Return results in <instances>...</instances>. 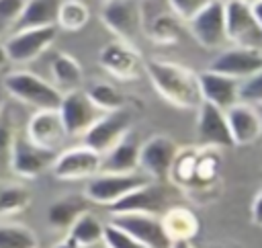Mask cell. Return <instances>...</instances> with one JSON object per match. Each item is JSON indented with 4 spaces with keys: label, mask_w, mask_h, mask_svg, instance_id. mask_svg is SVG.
Returning a JSON list of instances; mask_svg holds the SVG:
<instances>
[{
    "label": "cell",
    "mask_w": 262,
    "mask_h": 248,
    "mask_svg": "<svg viewBox=\"0 0 262 248\" xmlns=\"http://www.w3.org/2000/svg\"><path fill=\"white\" fill-rule=\"evenodd\" d=\"M151 178L147 174H143L141 170L137 172H98L94 174L86 189H84V197L90 203L96 205H113L119 199H123L127 193H131L133 189L147 184Z\"/></svg>",
    "instance_id": "3"
},
{
    "label": "cell",
    "mask_w": 262,
    "mask_h": 248,
    "mask_svg": "<svg viewBox=\"0 0 262 248\" xmlns=\"http://www.w3.org/2000/svg\"><path fill=\"white\" fill-rule=\"evenodd\" d=\"M215 248H227V246H215Z\"/></svg>",
    "instance_id": "46"
},
{
    "label": "cell",
    "mask_w": 262,
    "mask_h": 248,
    "mask_svg": "<svg viewBox=\"0 0 262 248\" xmlns=\"http://www.w3.org/2000/svg\"><path fill=\"white\" fill-rule=\"evenodd\" d=\"M98 66L108 72L113 78L129 82L137 80L143 74V59L135 45H129L125 41H108L98 51Z\"/></svg>",
    "instance_id": "9"
},
{
    "label": "cell",
    "mask_w": 262,
    "mask_h": 248,
    "mask_svg": "<svg viewBox=\"0 0 262 248\" xmlns=\"http://www.w3.org/2000/svg\"><path fill=\"white\" fill-rule=\"evenodd\" d=\"M88 199L84 195H66L55 199L49 207H47V223L51 230L57 232H68L72 228V223L84 213L88 211Z\"/></svg>",
    "instance_id": "24"
},
{
    "label": "cell",
    "mask_w": 262,
    "mask_h": 248,
    "mask_svg": "<svg viewBox=\"0 0 262 248\" xmlns=\"http://www.w3.org/2000/svg\"><path fill=\"white\" fill-rule=\"evenodd\" d=\"M221 154L215 148L199 146L196 150V164H194V182L188 191V195L196 201H211L215 199L213 189H219L221 178Z\"/></svg>",
    "instance_id": "18"
},
{
    "label": "cell",
    "mask_w": 262,
    "mask_h": 248,
    "mask_svg": "<svg viewBox=\"0 0 262 248\" xmlns=\"http://www.w3.org/2000/svg\"><path fill=\"white\" fill-rule=\"evenodd\" d=\"M14 125L10 119V113L6 111V107L0 111V160L8 158L12 141H14Z\"/></svg>",
    "instance_id": "38"
},
{
    "label": "cell",
    "mask_w": 262,
    "mask_h": 248,
    "mask_svg": "<svg viewBox=\"0 0 262 248\" xmlns=\"http://www.w3.org/2000/svg\"><path fill=\"white\" fill-rule=\"evenodd\" d=\"M4 92L14 96L16 100L35 107L37 111L41 109H57L61 102V92L41 76L27 72V70H14L4 78L2 84Z\"/></svg>",
    "instance_id": "2"
},
{
    "label": "cell",
    "mask_w": 262,
    "mask_h": 248,
    "mask_svg": "<svg viewBox=\"0 0 262 248\" xmlns=\"http://www.w3.org/2000/svg\"><path fill=\"white\" fill-rule=\"evenodd\" d=\"M139 137L129 131L117 146L102 154L100 172H137L139 170Z\"/></svg>",
    "instance_id": "22"
},
{
    "label": "cell",
    "mask_w": 262,
    "mask_h": 248,
    "mask_svg": "<svg viewBox=\"0 0 262 248\" xmlns=\"http://www.w3.org/2000/svg\"><path fill=\"white\" fill-rule=\"evenodd\" d=\"M225 35L227 41L239 47L262 49V29L248 0H225Z\"/></svg>",
    "instance_id": "5"
},
{
    "label": "cell",
    "mask_w": 262,
    "mask_h": 248,
    "mask_svg": "<svg viewBox=\"0 0 262 248\" xmlns=\"http://www.w3.org/2000/svg\"><path fill=\"white\" fill-rule=\"evenodd\" d=\"M4 109V88L0 86V111Z\"/></svg>",
    "instance_id": "44"
},
{
    "label": "cell",
    "mask_w": 262,
    "mask_h": 248,
    "mask_svg": "<svg viewBox=\"0 0 262 248\" xmlns=\"http://www.w3.org/2000/svg\"><path fill=\"white\" fill-rule=\"evenodd\" d=\"M196 150L199 146H186V148H180L170 170H168V180L182 189L184 193L190 191L192 182H194V164H196Z\"/></svg>",
    "instance_id": "28"
},
{
    "label": "cell",
    "mask_w": 262,
    "mask_h": 248,
    "mask_svg": "<svg viewBox=\"0 0 262 248\" xmlns=\"http://www.w3.org/2000/svg\"><path fill=\"white\" fill-rule=\"evenodd\" d=\"M90 20V8L86 6V2L82 0H61L59 8H57V18H55V27L76 33L82 31Z\"/></svg>",
    "instance_id": "30"
},
{
    "label": "cell",
    "mask_w": 262,
    "mask_h": 248,
    "mask_svg": "<svg viewBox=\"0 0 262 248\" xmlns=\"http://www.w3.org/2000/svg\"><path fill=\"white\" fill-rule=\"evenodd\" d=\"M162 228L168 236L170 242H178V240H194V236L201 232V221L199 215L184 205H174L168 207L162 215Z\"/></svg>",
    "instance_id": "23"
},
{
    "label": "cell",
    "mask_w": 262,
    "mask_h": 248,
    "mask_svg": "<svg viewBox=\"0 0 262 248\" xmlns=\"http://www.w3.org/2000/svg\"><path fill=\"white\" fill-rule=\"evenodd\" d=\"M49 68H51V76H53V86L61 94L70 92V90H78L84 82V70H82L80 61L66 51L55 53Z\"/></svg>",
    "instance_id": "25"
},
{
    "label": "cell",
    "mask_w": 262,
    "mask_h": 248,
    "mask_svg": "<svg viewBox=\"0 0 262 248\" xmlns=\"http://www.w3.org/2000/svg\"><path fill=\"white\" fill-rule=\"evenodd\" d=\"M102 232H104V223L94 213L84 211L68 230V238L82 248H92L102 242Z\"/></svg>",
    "instance_id": "29"
},
{
    "label": "cell",
    "mask_w": 262,
    "mask_h": 248,
    "mask_svg": "<svg viewBox=\"0 0 262 248\" xmlns=\"http://www.w3.org/2000/svg\"><path fill=\"white\" fill-rule=\"evenodd\" d=\"M39 240L33 230L20 223H0V248H37Z\"/></svg>",
    "instance_id": "32"
},
{
    "label": "cell",
    "mask_w": 262,
    "mask_h": 248,
    "mask_svg": "<svg viewBox=\"0 0 262 248\" xmlns=\"http://www.w3.org/2000/svg\"><path fill=\"white\" fill-rule=\"evenodd\" d=\"M209 70L225 74V76L242 82V80L262 72V49L231 45L227 49H221L211 59Z\"/></svg>",
    "instance_id": "14"
},
{
    "label": "cell",
    "mask_w": 262,
    "mask_h": 248,
    "mask_svg": "<svg viewBox=\"0 0 262 248\" xmlns=\"http://www.w3.org/2000/svg\"><path fill=\"white\" fill-rule=\"evenodd\" d=\"M102 244L108 248H147L143 246L139 240H135L133 236H129L127 232H123L121 228H117L115 223H104V232H102Z\"/></svg>",
    "instance_id": "34"
},
{
    "label": "cell",
    "mask_w": 262,
    "mask_h": 248,
    "mask_svg": "<svg viewBox=\"0 0 262 248\" xmlns=\"http://www.w3.org/2000/svg\"><path fill=\"white\" fill-rule=\"evenodd\" d=\"M61 0H25L23 12L14 25V29H31V27H49L55 25L57 8Z\"/></svg>",
    "instance_id": "27"
},
{
    "label": "cell",
    "mask_w": 262,
    "mask_h": 248,
    "mask_svg": "<svg viewBox=\"0 0 262 248\" xmlns=\"http://www.w3.org/2000/svg\"><path fill=\"white\" fill-rule=\"evenodd\" d=\"M25 0H0V35L16 25L23 12Z\"/></svg>",
    "instance_id": "36"
},
{
    "label": "cell",
    "mask_w": 262,
    "mask_h": 248,
    "mask_svg": "<svg viewBox=\"0 0 262 248\" xmlns=\"http://www.w3.org/2000/svg\"><path fill=\"white\" fill-rule=\"evenodd\" d=\"M211 0H168L170 10L174 16H178L182 23L190 20L199 10H203Z\"/></svg>",
    "instance_id": "37"
},
{
    "label": "cell",
    "mask_w": 262,
    "mask_h": 248,
    "mask_svg": "<svg viewBox=\"0 0 262 248\" xmlns=\"http://www.w3.org/2000/svg\"><path fill=\"white\" fill-rule=\"evenodd\" d=\"M196 78H199L201 98L205 102H211L223 111H227L231 105L239 102V80L229 78L219 72H213L209 68L199 72Z\"/></svg>",
    "instance_id": "21"
},
{
    "label": "cell",
    "mask_w": 262,
    "mask_h": 248,
    "mask_svg": "<svg viewBox=\"0 0 262 248\" xmlns=\"http://www.w3.org/2000/svg\"><path fill=\"white\" fill-rule=\"evenodd\" d=\"M129 131H131V115L123 107L113 113H102L82 137H84V146H88L90 150L102 156L113 146H117Z\"/></svg>",
    "instance_id": "11"
},
{
    "label": "cell",
    "mask_w": 262,
    "mask_h": 248,
    "mask_svg": "<svg viewBox=\"0 0 262 248\" xmlns=\"http://www.w3.org/2000/svg\"><path fill=\"white\" fill-rule=\"evenodd\" d=\"M92 248H108V246H104V244L100 242V244H96V246H92Z\"/></svg>",
    "instance_id": "45"
},
{
    "label": "cell",
    "mask_w": 262,
    "mask_h": 248,
    "mask_svg": "<svg viewBox=\"0 0 262 248\" xmlns=\"http://www.w3.org/2000/svg\"><path fill=\"white\" fill-rule=\"evenodd\" d=\"M31 203L29 189L20 184H4L0 187V215H14L27 209Z\"/></svg>",
    "instance_id": "33"
},
{
    "label": "cell",
    "mask_w": 262,
    "mask_h": 248,
    "mask_svg": "<svg viewBox=\"0 0 262 248\" xmlns=\"http://www.w3.org/2000/svg\"><path fill=\"white\" fill-rule=\"evenodd\" d=\"M100 164H102V156L82 143V146L57 152L51 172L59 180H82L98 174Z\"/></svg>",
    "instance_id": "13"
},
{
    "label": "cell",
    "mask_w": 262,
    "mask_h": 248,
    "mask_svg": "<svg viewBox=\"0 0 262 248\" xmlns=\"http://www.w3.org/2000/svg\"><path fill=\"white\" fill-rule=\"evenodd\" d=\"M250 215H252V223L258 225V228H262V187H260V191L256 193V197H254V201H252V211H250Z\"/></svg>",
    "instance_id": "39"
},
{
    "label": "cell",
    "mask_w": 262,
    "mask_h": 248,
    "mask_svg": "<svg viewBox=\"0 0 262 248\" xmlns=\"http://www.w3.org/2000/svg\"><path fill=\"white\" fill-rule=\"evenodd\" d=\"M57 27H31V29H18L14 35L8 37L4 43L8 61L14 64H29L35 61L39 55H43L55 41Z\"/></svg>",
    "instance_id": "6"
},
{
    "label": "cell",
    "mask_w": 262,
    "mask_h": 248,
    "mask_svg": "<svg viewBox=\"0 0 262 248\" xmlns=\"http://www.w3.org/2000/svg\"><path fill=\"white\" fill-rule=\"evenodd\" d=\"M143 33L156 45H176L182 37V20L172 12H160L149 23H143Z\"/></svg>",
    "instance_id": "26"
},
{
    "label": "cell",
    "mask_w": 262,
    "mask_h": 248,
    "mask_svg": "<svg viewBox=\"0 0 262 248\" xmlns=\"http://www.w3.org/2000/svg\"><path fill=\"white\" fill-rule=\"evenodd\" d=\"M168 248H196L192 244V240H178V242H170Z\"/></svg>",
    "instance_id": "41"
},
{
    "label": "cell",
    "mask_w": 262,
    "mask_h": 248,
    "mask_svg": "<svg viewBox=\"0 0 262 248\" xmlns=\"http://www.w3.org/2000/svg\"><path fill=\"white\" fill-rule=\"evenodd\" d=\"M180 146L168 133H154L139 146V170L151 180H162L178 154Z\"/></svg>",
    "instance_id": "10"
},
{
    "label": "cell",
    "mask_w": 262,
    "mask_h": 248,
    "mask_svg": "<svg viewBox=\"0 0 262 248\" xmlns=\"http://www.w3.org/2000/svg\"><path fill=\"white\" fill-rule=\"evenodd\" d=\"M143 72L147 74L154 90L174 109L182 111H196L203 102L199 90L196 72L168 59H147L143 64Z\"/></svg>",
    "instance_id": "1"
},
{
    "label": "cell",
    "mask_w": 262,
    "mask_h": 248,
    "mask_svg": "<svg viewBox=\"0 0 262 248\" xmlns=\"http://www.w3.org/2000/svg\"><path fill=\"white\" fill-rule=\"evenodd\" d=\"M111 223L139 240L147 248H168L170 240L162 228L160 215L149 213H117L111 215Z\"/></svg>",
    "instance_id": "17"
},
{
    "label": "cell",
    "mask_w": 262,
    "mask_h": 248,
    "mask_svg": "<svg viewBox=\"0 0 262 248\" xmlns=\"http://www.w3.org/2000/svg\"><path fill=\"white\" fill-rule=\"evenodd\" d=\"M196 137H199V146L205 148H215V150H227L233 148V139L229 133V125H227V117L225 111L211 105V102H201L196 107Z\"/></svg>",
    "instance_id": "15"
},
{
    "label": "cell",
    "mask_w": 262,
    "mask_h": 248,
    "mask_svg": "<svg viewBox=\"0 0 262 248\" xmlns=\"http://www.w3.org/2000/svg\"><path fill=\"white\" fill-rule=\"evenodd\" d=\"M88 98L94 102V107L102 113H113L125 107V96L121 94L119 88H115L108 82H94L86 88Z\"/></svg>",
    "instance_id": "31"
},
{
    "label": "cell",
    "mask_w": 262,
    "mask_h": 248,
    "mask_svg": "<svg viewBox=\"0 0 262 248\" xmlns=\"http://www.w3.org/2000/svg\"><path fill=\"white\" fill-rule=\"evenodd\" d=\"M53 248H82V246H78V244H74V242H72V240H70V238L66 236V238H63L61 242H57V244H55Z\"/></svg>",
    "instance_id": "42"
},
{
    "label": "cell",
    "mask_w": 262,
    "mask_h": 248,
    "mask_svg": "<svg viewBox=\"0 0 262 248\" xmlns=\"http://www.w3.org/2000/svg\"><path fill=\"white\" fill-rule=\"evenodd\" d=\"M100 20L119 41L129 45H135L143 33V12L137 0H104Z\"/></svg>",
    "instance_id": "4"
},
{
    "label": "cell",
    "mask_w": 262,
    "mask_h": 248,
    "mask_svg": "<svg viewBox=\"0 0 262 248\" xmlns=\"http://www.w3.org/2000/svg\"><path fill=\"white\" fill-rule=\"evenodd\" d=\"M166 201H168V193H166L164 184H160L158 180H149L147 184H141V187L133 189L123 199L108 205V213L111 215H117V213L162 215L166 211Z\"/></svg>",
    "instance_id": "16"
},
{
    "label": "cell",
    "mask_w": 262,
    "mask_h": 248,
    "mask_svg": "<svg viewBox=\"0 0 262 248\" xmlns=\"http://www.w3.org/2000/svg\"><path fill=\"white\" fill-rule=\"evenodd\" d=\"M25 135L33 143H37L41 148H47V150H55V152H59L61 143L68 137V133L63 129V123L59 119L57 109H41V111H35L33 117L29 119V123H27Z\"/></svg>",
    "instance_id": "19"
},
{
    "label": "cell",
    "mask_w": 262,
    "mask_h": 248,
    "mask_svg": "<svg viewBox=\"0 0 262 248\" xmlns=\"http://www.w3.org/2000/svg\"><path fill=\"white\" fill-rule=\"evenodd\" d=\"M186 27L203 49H221L227 43L223 0H211L203 10L186 20Z\"/></svg>",
    "instance_id": "7"
},
{
    "label": "cell",
    "mask_w": 262,
    "mask_h": 248,
    "mask_svg": "<svg viewBox=\"0 0 262 248\" xmlns=\"http://www.w3.org/2000/svg\"><path fill=\"white\" fill-rule=\"evenodd\" d=\"M55 158H57L55 150L41 148V146L33 143L27 135H14V141H12V148L8 154L12 172L23 178H35V176L43 174L45 170H49L53 166Z\"/></svg>",
    "instance_id": "8"
},
{
    "label": "cell",
    "mask_w": 262,
    "mask_h": 248,
    "mask_svg": "<svg viewBox=\"0 0 262 248\" xmlns=\"http://www.w3.org/2000/svg\"><path fill=\"white\" fill-rule=\"evenodd\" d=\"M250 8H252V12H254V16H256V20H258V25L262 29V0L250 2Z\"/></svg>",
    "instance_id": "40"
},
{
    "label": "cell",
    "mask_w": 262,
    "mask_h": 248,
    "mask_svg": "<svg viewBox=\"0 0 262 248\" xmlns=\"http://www.w3.org/2000/svg\"><path fill=\"white\" fill-rule=\"evenodd\" d=\"M57 113L68 135H84L94 125V121L102 115V111L94 107V102L88 98L86 90L82 88L63 92Z\"/></svg>",
    "instance_id": "12"
},
{
    "label": "cell",
    "mask_w": 262,
    "mask_h": 248,
    "mask_svg": "<svg viewBox=\"0 0 262 248\" xmlns=\"http://www.w3.org/2000/svg\"><path fill=\"white\" fill-rule=\"evenodd\" d=\"M8 64V55H6V49H4V43H0V70Z\"/></svg>",
    "instance_id": "43"
},
{
    "label": "cell",
    "mask_w": 262,
    "mask_h": 248,
    "mask_svg": "<svg viewBox=\"0 0 262 248\" xmlns=\"http://www.w3.org/2000/svg\"><path fill=\"white\" fill-rule=\"evenodd\" d=\"M233 146H252L262 137V115L248 102H235L225 111Z\"/></svg>",
    "instance_id": "20"
},
{
    "label": "cell",
    "mask_w": 262,
    "mask_h": 248,
    "mask_svg": "<svg viewBox=\"0 0 262 248\" xmlns=\"http://www.w3.org/2000/svg\"><path fill=\"white\" fill-rule=\"evenodd\" d=\"M239 100L252 107L262 105V72L239 82Z\"/></svg>",
    "instance_id": "35"
}]
</instances>
